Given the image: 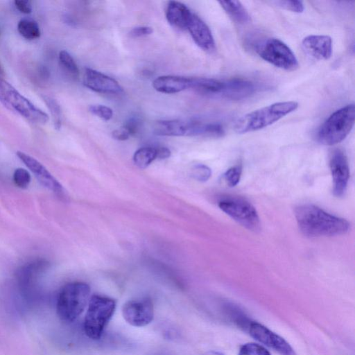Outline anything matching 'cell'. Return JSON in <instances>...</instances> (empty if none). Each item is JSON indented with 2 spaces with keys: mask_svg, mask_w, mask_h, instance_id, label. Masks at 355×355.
Segmentation results:
<instances>
[{
  "mask_svg": "<svg viewBox=\"0 0 355 355\" xmlns=\"http://www.w3.org/2000/svg\"><path fill=\"white\" fill-rule=\"evenodd\" d=\"M122 315L125 320L132 326H146L153 320V303L146 298L128 301L122 307Z\"/></svg>",
  "mask_w": 355,
  "mask_h": 355,
  "instance_id": "cell-9",
  "label": "cell"
},
{
  "mask_svg": "<svg viewBox=\"0 0 355 355\" xmlns=\"http://www.w3.org/2000/svg\"><path fill=\"white\" fill-rule=\"evenodd\" d=\"M208 355H223V354L218 353V352H211Z\"/></svg>",
  "mask_w": 355,
  "mask_h": 355,
  "instance_id": "cell-38",
  "label": "cell"
},
{
  "mask_svg": "<svg viewBox=\"0 0 355 355\" xmlns=\"http://www.w3.org/2000/svg\"><path fill=\"white\" fill-rule=\"evenodd\" d=\"M218 205L223 211L248 230H259L258 213L255 207L246 200L239 197H226L220 200Z\"/></svg>",
  "mask_w": 355,
  "mask_h": 355,
  "instance_id": "cell-8",
  "label": "cell"
},
{
  "mask_svg": "<svg viewBox=\"0 0 355 355\" xmlns=\"http://www.w3.org/2000/svg\"><path fill=\"white\" fill-rule=\"evenodd\" d=\"M14 3L17 9L21 13L29 14L32 11V6L30 1L15 0Z\"/></svg>",
  "mask_w": 355,
  "mask_h": 355,
  "instance_id": "cell-34",
  "label": "cell"
},
{
  "mask_svg": "<svg viewBox=\"0 0 355 355\" xmlns=\"http://www.w3.org/2000/svg\"><path fill=\"white\" fill-rule=\"evenodd\" d=\"M90 288L84 282H71L60 291L56 302L59 318L64 322H72L83 313L89 300Z\"/></svg>",
  "mask_w": 355,
  "mask_h": 355,
  "instance_id": "cell-3",
  "label": "cell"
},
{
  "mask_svg": "<svg viewBox=\"0 0 355 355\" xmlns=\"http://www.w3.org/2000/svg\"><path fill=\"white\" fill-rule=\"evenodd\" d=\"M298 107L295 101H282L249 112L235 123L234 130L239 134L257 131L272 125Z\"/></svg>",
  "mask_w": 355,
  "mask_h": 355,
  "instance_id": "cell-2",
  "label": "cell"
},
{
  "mask_svg": "<svg viewBox=\"0 0 355 355\" xmlns=\"http://www.w3.org/2000/svg\"><path fill=\"white\" fill-rule=\"evenodd\" d=\"M191 78L178 76H162L153 82V88L161 93L175 94L191 87Z\"/></svg>",
  "mask_w": 355,
  "mask_h": 355,
  "instance_id": "cell-18",
  "label": "cell"
},
{
  "mask_svg": "<svg viewBox=\"0 0 355 355\" xmlns=\"http://www.w3.org/2000/svg\"><path fill=\"white\" fill-rule=\"evenodd\" d=\"M254 83L242 78H233L224 81L220 96L231 100H241L254 93Z\"/></svg>",
  "mask_w": 355,
  "mask_h": 355,
  "instance_id": "cell-17",
  "label": "cell"
},
{
  "mask_svg": "<svg viewBox=\"0 0 355 355\" xmlns=\"http://www.w3.org/2000/svg\"><path fill=\"white\" fill-rule=\"evenodd\" d=\"M248 331L255 340L273 349L281 355H297L286 340L263 324L256 322H251Z\"/></svg>",
  "mask_w": 355,
  "mask_h": 355,
  "instance_id": "cell-10",
  "label": "cell"
},
{
  "mask_svg": "<svg viewBox=\"0 0 355 355\" xmlns=\"http://www.w3.org/2000/svg\"><path fill=\"white\" fill-rule=\"evenodd\" d=\"M242 166L241 164L230 168L224 174V179L230 187L236 186L241 179Z\"/></svg>",
  "mask_w": 355,
  "mask_h": 355,
  "instance_id": "cell-27",
  "label": "cell"
},
{
  "mask_svg": "<svg viewBox=\"0 0 355 355\" xmlns=\"http://www.w3.org/2000/svg\"><path fill=\"white\" fill-rule=\"evenodd\" d=\"M87 306L84 330L87 337L98 340L114 312L116 302L110 297L94 295L89 298Z\"/></svg>",
  "mask_w": 355,
  "mask_h": 355,
  "instance_id": "cell-5",
  "label": "cell"
},
{
  "mask_svg": "<svg viewBox=\"0 0 355 355\" xmlns=\"http://www.w3.org/2000/svg\"><path fill=\"white\" fill-rule=\"evenodd\" d=\"M157 159V148L145 146L139 148L133 155V162L140 168H146Z\"/></svg>",
  "mask_w": 355,
  "mask_h": 355,
  "instance_id": "cell-22",
  "label": "cell"
},
{
  "mask_svg": "<svg viewBox=\"0 0 355 355\" xmlns=\"http://www.w3.org/2000/svg\"><path fill=\"white\" fill-rule=\"evenodd\" d=\"M274 3L279 7L297 13H301L304 10L302 1H276Z\"/></svg>",
  "mask_w": 355,
  "mask_h": 355,
  "instance_id": "cell-31",
  "label": "cell"
},
{
  "mask_svg": "<svg viewBox=\"0 0 355 355\" xmlns=\"http://www.w3.org/2000/svg\"><path fill=\"white\" fill-rule=\"evenodd\" d=\"M225 12L236 23L245 24L250 21V16L239 1H219Z\"/></svg>",
  "mask_w": 355,
  "mask_h": 355,
  "instance_id": "cell-21",
  "label": "cell"
},
{
  "mask_svg": "<svg viewBox=\"0 0 355 355\" xmlns=\"http://www.w3.org/2000/svg\"><path fill=\"white\" fill-rule=\"evenodd\" d=\"M112 135L114 139L119 141L127 140L130 137L129 133L123 127L120 129L114 130Z\"/></svg>",
  "mask_w": 355,
  "mask_h": 355,
  "instance_id": "cell-35",
  "label": "cell"
},
{
  "mask_svg": "<svg viewBox=\"0 0 355 355\" xmlns=\"http://www.w3.org/2000/svg\"><path fill=\"white\" fill-rule=\"evenodd\" d=\"M259 55L265 61L278 68L293 71L298 67V62L292 50L277 38H268L257 47Z\"/></svg>",
  "mask_w": 355,
  "mask_h": 355,
  "instance_id": "cell-7",
  "label": "cell"
},
{
  "mask_svg": "<svg viewBox=\"0 0 355 355\" xmlns=\"http://www.w3.org/2000/svg\"><path fill=\"white\" fill-rule=\"evenodd\" d=\"M194 121L172 119L155 123L154 132L159 136H192Z\"/></svg>",
  "mask_w": 355,
  "mask_h": 355,
  "instance_id": "cell-16",
  "label": "cell"
},
{
  "mask_svg": "<svg viewBox=\"0 0 355 355\" xmlns=\"http://www.w3.org/2000/svg\"><path fill=\"white\" fill-rule=\"evenodd\" d=\"M211 174L210 168L203 164H197L191 169V175L200 182L207 181L210 178Z\"/></svg>",
  "mask_w": 355,
  "mask_h": 355,
  "instance_id": "cell-30",
  "label": "cell"
},
{
  "mask_svg": "<svg viewBox=\"0 0 355 355\" xmlns=\"http://www.w3.org/2000/svg\"><path fill=\"white\" fill-rule=\"evenodd\" d=\"M329 167L333 180V193L336 196H342L347 187L349 168L347 157L340 149H335L329 159Z\"/></svg>",
  "mask_w": 355,
  "mask_h": 355,
  "instance_id": "cell-11",
  "label": "cell"
},
{
  "mask_svg": "<svg viewBox=\"0 0 355 355\" xmlns=\"http://www.w3.org/2000/svg\"><path fill=\"white\" fill-rule=\"evenodd\" d=\"M43 100L49 108L53 121L54 127L59 130L61 128V108L57 101L52 97L44 96Z\"/></svg>",
  "mask_w": 355,
  "mask_h": 355,
  "instance_id": "cell-25",
  "label": "cell"
},
{
  "mask_svg": "<svg viewBox=\"0 0 355 355\" xmlns=\"http://www.w3.org/2000/svg\"><path fill=\"white\" fill-rule=\"evenodd\" d=\"M295 216L301 232L309 237L341 235L349 229V223L345 219L330 214L313 205L297 207Z\"/></svg>",
  "mask_w": 355,
  "mask_h": 355,
  "instance_id": "cell-1",
  "label": "cell"
},
{
  "mask_svg": "<svg viewBox=\"0 0 355 355\" xmlns=\"http://www.w3.org/2000/svg\"><path fill=\"white\" fill-rule=\"evenodd\" d=\"M187 29L195 43L203 51L211 52L215 49V42L209 26L198 16L192 13Z\"/></svg>",
  "mask_w": 355,
  "mask_h": 355,
  "instance_id": "cell-14",
  "label": "cell"
},
{
  "mask_svg": "<svg viewBox=\"0 0 355 355\" xmlns=\"http://www.w3.org/2000/svg\"><path fill=\"white\" fill-rule=\"evenodd\" d=\"M0 102L32 123L44 124L49 121L46 112L36 107L2 77H0Z\"/></svg>",
  "mask_w": 355,
  "mask_h": 355,
  "instance_id": "cell-6",
  "label": "cell"
},
{
  "mask_svg": "<svg viewBox=\"0 0 355 355\" xmlns=\"http://www.w3.org/2000/svg\"><path fill=\"white\" fill-rule=\"evenodd\" d=\"M89 111L104 121L110 120L113 116L112 110L103 105H92L89 107Z\"/></svg>",
  "mask_w": 355,
  "mask_h": 355,
  "instance_id": "cell-29",
  "label": "cell"
},
{
  "mask_svg": "<svg viewBox=\"0 0 355 355\" xmlns=\"http://www.w3.org/2000/svg\"><path fill=\"white\" fill-rule=\"evenodd\" d=\"M355 120L354 104L347 105L331 114L320 126L318 141L326 146H333L343 141L352 130Z\"/></svg>",
  "mask_w": 355,
  "mask_h": 355,
  "instance_id": "cell-4",
  "label": "cell"
},
{
  "mask_svg": "<svg viewBox=\"0 0 355 355\" xmlns=\"http://www.w3.org/2000/svg\"><path fill=\"white\" fill-rule=\"evenodd\" d=\"M83 84L87 88L99 93L120 94L123 92L122 87L116 80L90 68L85 69Z\"/></svg>",
  "mask_w": 355,
  "mask_h": 355,
  "instance_id": "cell-12",
  "label": "cell"
},
{
  "mask_svg": "<svg viewBox=\"0 0 355 355\" xmlns=\"http://www.w3.org/2000/svg\"><path fill=\"white\" fill-rule=\"evenodd\" d=\"M192 12L184 3L171 1L168 3L166 10V17L168 22L174 28L187 29Z\"/></svg>",
  "mask_w": 355,
  "mask_h": 355,
  "instance_id": "cell-19",
  "label": "cell"
},
{
  "mask_svg": "<svg viewBox=\"0 0 355 355\" xmlns=\"http://www.w3.org/2000/svg\"><path fill=\"white\" fill-rule=\"evenodd\" d=\"M304 50L311 56L320 60H328L332 53V40L328 35H311L302 42Z\"/></svg>",
  "mask_w": 355,
  "mask_h": 355,
  "instance_id": "cell-15",
  "label": "cell"
},
{
  "mask_svg": "<svg viewBox=\"0 0 355 355\" xmlns=\"http://www.w3.org/2000/svg\"><path fill=\"white\" fill-rule=\"evenodd\" d=\"M153 31L151 27L142 26L133 28L130 31V33L131 36L137 37L150 35L153 33Z\"/></svg>",
  "mask_w": 355,
  "mask_h": 355,
  "instance_id": "cell-33",
  "label": "cell"
},
{
  "mask_svg": "<svg viewBox=\"0 0 355 355\" xmlns=\"http://www.w3.org/2000/svg\"><path fill=\"white\" fill-rule=\"evenodd\" d=\"M15 184L19 188H26L31 182V175L28 171L22 168L15 169L13 173Z\"/></svg>",
  "mask_w": 355,
  "mask_h": 355,
  "instance_id": "cell-28",
  "label": "cell"
},
{
  "mask_svg": "<svg viewBox=\"0 0 355 355\" xmlns=\"http://www.w3.org/2000/svg\"><path fill=\"white\" fill-rule=\"evenodd\" d=\"M0 34H1V29H0Z\"/></svg>",
  "mask_w": 355,
  "mask_h": 355,
  "instance_id": "cell-39",
  "label": "cell"
},
{
  "mask_svg": "<svg viewBox=\"0 0 355 355\" xmlns=\"http://www.w3.org/2000/svg\"><path fill=\"white\" fill-rule=\"evenodd\" d=\"M59 61L65 71L73 78H77L79 75L78 67L71 55L66 51L62 50L59 53Z\"/></svg>",
  "mask_w": 355,
  "mask_h": 355,
  "instance_id": "cell-24",
  "label": "cell"
},
{
  "mask_svg": "<svg viewBox=\"0 0 355 355\" xmlns=\"http://www.w3.org/2000/svg\"><path fill=\"white\" fill-rule=\"evenodd\" d=\"M238 355H271L262 345L254 343H248L242 345Z\"/></svg>",
  "mask_w": 355,
  "mask_h": 355,
  "instance_id": "cell-26",
  "label": "cell"
},
{
  "mask_svg": "<svg viewBox=\"0 0 355 355\" xmlns=\"http://www.w3.org/2000/svg\"><path fill=\"white\" fill-rule=\"evenodd\" d=\"M141 122L137 116L130 117L125 123L123 128L130 136L136 135L141 128Z\"/></svg>",
  "mask_w": 355,
  "mask_h": 355,
  "instance_id": "cell-32",
  "label": "cell"
},
{
  "mask_svg": "<svg viewBox=\"0 0 355 355\" xmlns=\"http://www.w3.org/2000/svg\"><path fill=\"white\" fill-rule=\"evenodd\" d=\"M18 157L35 174L38 181L58 195L63 194L62 185L37 159L23 152L17 153Z\"/></svg>",
  "mask_w": 355,
  "mask_h": 355,
  "instance_id": "cell-13",
  "label": "cell"
},
{
  "mask_svg": "<svg viewBox=\"0 0 355 355\" xmlns=\"http://www.w3.org/2000/svg\"><path fill=\"white\" fill-rule=\"evenodd\" d=\"M4 76V70L0 63V77H3Z\"/></svg>",
  "mask_w": 355,
  "mask_h": 355,
  "instance_id": "cell-37",
  "label": "cell"
},
{
  "mask_svg": "<svg viewBox=\"0 0 355 355\" xmlns=\"http://www.w3.org/2000/svg\"><path fill=\"white\" fill-rule=\"evenodd\" d=\"M157 148V159H164L171 156V151L166 147H158Z\"/></svg>",
  "mask_w": 355,
  "mask_h": 355,
  "instance_id": "cell-36",
  "label": "cell"
},
{
  "mask_svg": "<svg viewBox=\"0 0 355 355\" xmlns=\"http://www.w3.org/2000/svg\"><path fill=\"white\" fill-rule=\"evenodd\" d=\"M224 81L209 78H191V87L198 92L207 95H220Z\"/></svg>",
  "mask_w": 355,
  "mask_h": 355,
  "instance_id": "cell-20",
  "label": "cell"
},
{
  "mask_svg": "<svg viewBox=\"0 0 355 355\" xmlns=\"http://www.w3.org/2000/svg\"><path fill=\"white\" fill-rule=\"evenodd\" d=\"M17 31L25 39L33 40L40 37V29L37 23L31 19H22L17 24Z\"/></svg>",
  "mask_w": 355,
  "mask_h": 355,
  "instance_id": "cell-23",
  "label": "cell"
}]
</instances>
